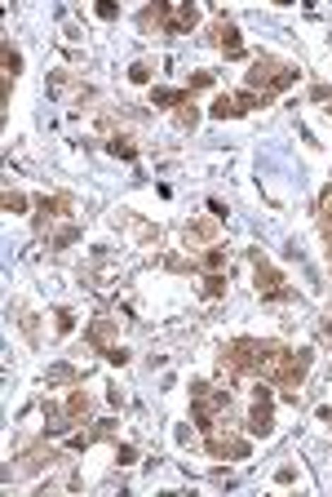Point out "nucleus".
I'll return each mask as SVG.
<instances>
[{"label": "nucleus", "instance_id": "obj_24", "mask_svg": "<svg viewBox=\"0 0 332 497\" xmlns=\"http://www.w3.org/2000/svg\"><path fill=\"white\" fill-rule=\"evenodd\" d=\"M151 72H155V62H151V58H138V62L129 67V80H133V85H146V80H151Z\"/></svg>", "mask_w": 332, "mask_h": 497}, {"label": "nucleus", "instance_id": "obj_8", "mask_svg": "<svg viewBox=\"0 0 332 497\" xmlns=\"http://www.w3.org/2000/svg\"><path fill=\"white\" fill-rule=\"evenodd\" d=\"M253 267H257V293L261 297H288V289H284V275H279L271 262H266L261 253H253Z\"/></svg>", "mask_w": 332, "mask_h": 497}, {"label": "nucleus", "instance_id": "obj_22", "mask_svg": "<svg viewBox=\"0 0 332 497\" xmlns=\"http://www.w3.org/2000/svg\"><path fill=\"white\" fill-rule=\"evenodd\" d=\"M182 98H186V93H182V89H151V107H177L182 103Z\"/></svg>", "mask_w": 332, "mask_h": 497}, {"label": "nucleus", "instance_id": "obj_5", "mask_svg": "<svg viewBox=\"0 0 332 497\" xmlns=\"http://www.w3.org/2000/svg\"><path fill=\"white\" fill-rule=\"evenodd\" d=\"M310 364H314V351H288L284 369H279V377H275V387H284V391H297V387L306 382Z\"/></svg>", "mask_w": 332, "mask_h": 497}, {"label": "nucleus", "instance_id": "obj_29", "mask_svg": "<svg viewBox=\"0 0 332 497\" xmlns=\"http://www.w3.org/2000/svg\"><path fill=\"white\" fill-rule=\"evenodd\" d=\"M208 85H213V72H199V76H191V89H208ZM191 89H186V93H191Z\"/></svg>", "mask_w": 332, "mask_h": 497}, {"label": "nucleus", "instance_id": "obj_19", "mask_svg": "<svg viewBox=\"0 0 332 497\" xmlns=\"http://www.w3.org/2000/svg\"><path fill=\"white\" fill-rule=\"evenodd\" d=\"M208 115H213V120H235V115H239V107H235V98H230V93H222L218 103L208 107Z\"/></svg>", "mask_w": 332, "mask_h": 497}, {"label": "nucleus", "instance_id": "obj_12", "mask_svg": "<svg viewBox=\"0 0 332 497\" xmlns=\"http://www.w3.org/2000/svg\"><path fill=\"white\" fill-rule=\"evenodd\" d=\"M71 213V195H40V227L45 222H54V218H66Z\"/></svg>", "mask_w": 332, "mask_h": 497}, {"label": "nucleus", "instance_id": "obj_1", "mask_svg": "<svg viewBox=\"0 0 332 497\" xmlns=\"http://www.w3.org/2000/svg\"><path fill=\"white\" fill-rule=\"evenodd\" d=\"M292 80H297V67H292V62L257 58L253 67L244 72V89H253V93H261V98H271V93H284Z\"/></svg>", "mask_w": 332, "mask_h": 497}, {"label": "nucleus", "instance_id": "obj_9", "mask_svg": "<svg viewBox=\"0 0 332 497\" xmlns=\"http://www.w3.org/2000/svg\"><path fill=\"white\" fill-rule=\"evenodd\" d=\"M218 231H222V218H218V213H204V218H195V222H186V248H199V244H213V240H218Z\"/></svg>", "mask_w": 332, "mask_h": 497}, {"label": "nucleus", "instance_id": "obj_14", "mask_svg": "<svg viewBox=\"0 0 332 497\" xmlns=\"http://www.w3.org/2000/svg\"><path fill=\"white\" fill-rule=\"evenodd\" d=\"M76 422H71V413H66V404L58 409V404H45V430L49 435H62V430H71Z\"/></svg>", "mask_w": 332, "mask_h": 497}, {"label": "nucleus", "instance_id": "obj_23", "mask_svg": "<svg viewBox=\"0 0 332 497\" xmlns=\"http://www.w3.org/2000/svg\"><path fill=\"white\" fill-rule=\"evenodd\" d=\"M80 240V227H58L54 236H49V248H66V244H76Z\"/></svg>", "mask_w": 332, "mask_h": 497}, {"label": "nucleus", "instance_id": "obj_21", "mask_svg": "<svg viewBox=\"0 0 332 497\" xmlns=\"http://www.w3.org/2000/svg\"><path fill=\"white\" fill-rule=\"evenodd\" d=\"M18 67H23L18 49H13V45H5V93H9V85H13V80H18Z\"/></svg>", "mask_w": 332, "mask_h": 497}, {"label": "nucleus", "instance_id": "obj_4", "mask_svg": "<svg viewBox=\"0 0 332 497\" xmlns=\"http://www.w3.org/2000/svg\"><path fill=\"white\" fill-rule=\"evenodd\" d=\"M204 444H208V453L218 457V462H226V457H248V440L244 435H235V430H226V426H213V430H204Z\"/></svg>", "mask_w": 332, "mask_h": 497}, {"label": "nucleus", "instance_id": "obj_28", "mask_svg": "<svg viewBox=\"0 0 332 497\" xmlns=\"http://www.w3.org/2000/svg\"><path fill=\"white\" fill-rule=\"evenodd\" d=\"M54 320H58V324H54V329H58V333H71V329H76V316H71V311H58V316H54Z\"/></svg>", "mask_w": 332, "mask_h": 497}, {"label": "nucleus", "instance_id": "obj_26", "mask_svg": "<svg viewBox=\"0 0 332 497\" xmlns=\"http://www.w3.org/2000/svg\"><path fill=\"white\" fill-rule=\"evenodd\" d=\"M107 147H111V156H120V160H133V156H138V147H133L129 138H111Z\"/></svg>", "mask_w": 332, "mask_h": 497}, {"label": "nucleus", "instance_id": "obj_17", "mask_svg": "<svg viewBox=\"0 0 332 497\" xmlns=\"http://www.w3.org/2000/svg\"><path fill=\"white\" fill-rule=\"evenodd\" d=\"M199 267H204L208 275H218V271H226V248H218V244H208V248H204V258H199Z\"/></svg>", "mask_w": 332, "mask_h": 497}, {"label": "nucleus", "instance_id": "obj_33", "mask_svg": "<svg viewBox=\"0 0 332 497\" xmlns=\"http://www.w3.org/2000/svg\"><path fill=\"white\" fill-rule=\"evenodd\" d=\"M328 111H332V107H328Z\"/></svg>", "mask_w": 332, "mask_h": 497}, {"label": "nucleus", "instance_id": "obj_2", "mask_svg": "<svg viewBox=\"0 0 332 497\" xmlns=\"http://www.w3.org/2000/svg\"><path fill=\"white\" fill-rule=\"evenodd\" d=\"M191 409H195L199 430H213V426H218V413L230 409V395L226 391H213L208 382H195L191 387Z\"/></svg>", "mask_w": 332, "mask_h": 497}, {"label": "nucleus", "instance_id": "obj_16", "mask_svg": "<svg viewBox=\"0 0 332 497\" xmlns=\"http://www.w3.org/2000/svg\"><path fill=\"white\" fill-rule=\"evenodd\" d=\"M173 125H177V129H195V125H199V107H195V98H191V93L173 107Z\"/></svg>", "mask_w": 332, "mask_h": 497}, {"label": "nucleus", "instance_id": "obj_15", "mask_svg": "<svg viewBox=\"0 0 332 497\" xmlns=\"http://www.w3.org/2000/svg\"><path fill=\"white\" fill-rule=\"evenodd\" d=\"M66 413H71V422L80 426V422H89V413H93V400H89V395L85 391H71V395H66Z\"/></svg>", "mask_w": 332, "mask_h": 497}, {"label": "nucleus", "instance_id": "obj_30", "mask_svg": "<svg viewBox=\"0 0 332 497\" xmlns=\"http://www.w3.org/2000/svg\"><path fill=\"white\" fill-rule=\"evenodd\" d=\"M111 364H129V351H124V346H111V351H102Z\"/></svg>", "mask_w": 332, "mask_h": 497}, {"label": "nucleus", "instance_id": "obj_7", "mask_svg": "<svg viewBox=\"0 0 332 497\" xmlns=\"http://www.w3.org/2000/svg\"><path fill=\"white\" fill-rule=\"evenodd\" d=\"M248 430H253V435H271L275 430V413H271V391L266 387H257V400H253V413H248Z\"/></svg>", "mask_w": 332, "mask_h": 497}, {"label": "nucleus", "instance_id": "obj_25", "mask_svg": "<svg viewBox=\"0 0 332 497\" xmlns=\"http://www.w3.org/2000/svg\"><path fill=\"white\" fill-rule=\"evenodd\" d=\"M0 205H5V213H23V209H27V195H23V191H13V187H9L5 195H0Z\"/></svg>", "mask_w": 332, "mask_h": 497}, {"label": "nucleus", "instance_id": "obj_6", "mask_svg": "<svg viewBox=\"0 0 332 497\" xmlns=\"http://www.w3.org/2000/svg\"><path fill=\"white\" fill-rule=\"evenodd\" d=\"M204 40H208V45H218L226 58H244V40H239V27H235V23H226V18H222V23H213Z\"/></svg>", "mask_w": 332, "mask_h": 497}, {"label": "nucleus", "instance_id": "obj_13", "mask_svg": "<svg viewBox=\"0 0 332 497\" xmlns=\"http://www.w3.org/2000/svg\"><path fill=\"white\" fill-rule=\"evenodd\" d=\"M195 23H199V9H195V5H177V9L169 13V36H186Z\"/></svg>", "mask_w": 332, "mask_h": 497}, {"label": "nucleus", "instance_id": "obj_11", "mask_svg": "<svg viewBox=\"0 0 332 497\" xmlns=\"http://www.w3.org/2000/svg\"><path fill=\"white\" fill-rule=\"evenodd\" d=\"M18 462H23V467H18L23 475H36V471H45L49 462H54V449H49V444H31V449H23Z\"/></svg>", "mask_w": 332, "mask_h": 497}, {"label": "nucleus", "instance_id": "obj_31", "mask_svg": "<svg viewBox=\"0 0 332 497\" xmlns=\"http://www.w3.org/2000/svg\"><path fill=\"white\" fill-rule=\"evenodd\" d=\"M324 338H332V316H324Z\"/></svg>", "mask_w": 332, "mask_h": 497}, {"label": "nucleus", "instance_id": "obj_32", "mask_svg": "<svg viewBox=\"0 0 332 497\" xmlns=\"http://www.w3.org/2000/svg\"><path fill=\"white\" fill-rule=\"evenodd\" d=\"M328 422H332V418H328Z\"/></svg>", "mask_w": 332, "mask_h": 497}, {"label": "nucleus", "instance_id": "obj_18", "mask_svg": "<svg viewBox=\"0 0 332 497\" xmlns=\"http://www.w3.org/2000/svg\"><path fill=\"white\" fill-rule=\"evenodd\" d=\"M169 5H146L142 9V27H164V31H169Z\"/></svg>", "mask_w": 332, "mask_h": 497}, {"label": "nucleus", "instance_id": "obj_3", "mask_svg": "<svg viewBox=\"0 0 332 497\" xmlns=\"http://www.w3.org/2000/svg\"><path fill=\"white\" fill-rule=\"evenodd\" d=\"M261 355H266V342L257 338H235L222 351V364L230 373H261Z\"/></svg>", "mask_w": 332, "mask_h": 497}, {"label": "nucleus", "instance_id": "obj_10", "mask_svg": "<svg viewBox=\"0 0 332 497\" xmlns=\"http://www.w3.org/2000/svg\"><path fill=\"white\" fill-rule=\"evenodd\" d=\"M85 338H89L93 351H111V346H115V320L111 316H93L89 329H85Z\"/></svg>", "mask_w": 332, "mask_h": 497}, {"label": "nucleus", "instance_id": "obj_20", "mask_svg": "<svg viewBox=\"0 0 332 497\" xmlns=\"http://www.w3.org/2000/svg\"><path fill=\"white\" fill-rule=\"evenodd\" d=\"M226 293V275H204V285H199V297H208V302H218V297Z\"/></svg>", "mask_w": 332, "mask_h": 497}, {"label": "nucleus", "instance_id": "obj_27", "mask_svg": "<svg viewBox=\"0 0 332 497\" xmlns=\"http://www.w3.org/2000/svg\"><path fill=\"white\" fill-rule=\"evenodd\" d=\"M76 369H71V364H58V369H49V382H76Z\"/></svg>", "mask_w": 332, "mask_h": 497}]
</instances>
